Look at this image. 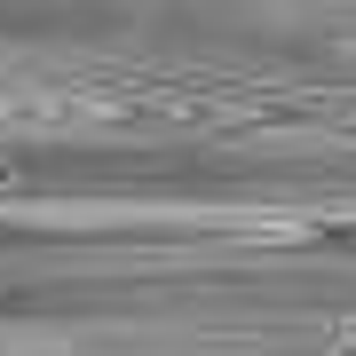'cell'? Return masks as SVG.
Instances as JSON below:
<instances>
[{
  "instance_id": "obj_1",
  "label": "cell",
  "mask_w": 356,
  "mask_h": 356,
  "mask_svg": "<svg viewBox=\"0 0 356 356\" xmlns=\"http://www.w3.org/2000/svg\"><path fill=\"white\" fill-rule=\"evenodd\" d=\"M0 356H24V348H0Z\"/></svg>"
}]
</instances>
